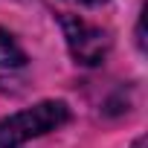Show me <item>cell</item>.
I'll return each instance as SVG.
<instances>
[{
    "instance_id": "obj_1",
    "label": "cell",
    "mask_w": 148,
    "mask_h": 148,
    "mask_svg": "<svg viewBox=\"0 0 148 148\" xmlns=\"http://www.w3.org/2000/svg\"><path fill=\"white\" fill-rule=\"evenodd\" d=\"M67 119H70V108L64 102H41L35 108H26L0 122V148H18L32 136L61 128Z\"/></svg>"
},
{
    "instance_id": "obj_2",
    "label": "cell",
    "mask_w": 148,
    "mask_h": 148,
    "mask_svg": "<svg viewBox=\"0 0 148 148\" xmlns=\"http://www.w3.org/2000/svg\"><path fill=\"white\" fill-rule=\"evenodd\" d=\"M61 26H64V38H67V47L73 52L79 64L84 67H96L105 61L108 49H110V38L105 29L76 18V15H64L61 18Z\"/></svg>"
},
{
    "instance_id": "obj_3",
    "label": "cell",
    "mask_w": 148,
    "mask_h": 148,
    "mask_svg": "<svg viewBox=\"0 0 148 148\" xmlns=\"http://www.w3.org/2000/svg\"><path fill=\"white\" fill-rule=\"evenodd\" d=\"M23 61H26V55L18 47V41L6 29H0V67H23Z\"/></svg>"
},
{
    "instance_id": "obj_4",
    "label": "cell",
    "mask_w": 148,
    "mask_h": 148,
    "mask_svg": "<svg viewBox=\"0 0 148 148\" xmlns=\"http://www.w3.org/2000/svg\"><path fill=\"white\" fill-rule=\"evenodd\" d=\"M73 3H84V6H96V3H105V0H73Z\"/></svg>"
},
{
    "instance_id": "obj_5",
    "label": "cell",
    "mask_w": 148,
    "mask_h": 148,
    "mask_svg": "<svg viewBox=\"0 0 148 148\" xmlns=\"http://www.w3.org/2000/svg\"><path fill=\"white\" fill-rule=\"evenodd\" d=\"M131 148H145V136H139V139H136V142H134Z\"/></svg>"
}]
</instances>
